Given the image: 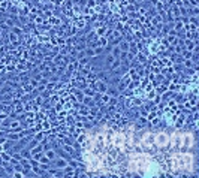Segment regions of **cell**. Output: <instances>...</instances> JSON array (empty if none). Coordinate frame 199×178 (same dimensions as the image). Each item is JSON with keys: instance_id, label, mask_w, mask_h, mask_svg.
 I'll return each instance as SVG.
<instances>
[{"instance_id": "10", "label": "cell", "mask_w": 199, "mask_h": 178, "mask_svg": "<svg viewBox=\"0 0 199 178\" xmlns=\"http://www.w3.org/2000/svg\"><path fill=\"white\" fill-rule=\"evenodd\" d=\"M9 41H11L12 43H15V45H17V43L19 42V36L15 35L14 31H11V33H9Z\"/></svg>"}, {"instance_id": "2", "label": "cell", "mask_w": 199, "mask_h": 178, "mask_svg": "<svg viewBox=\"0 0 199 178\" xmlns=\"http://www.w3.org/2000/svg\"><path fill=\"white\" fill-rule=\"evenodd\" d=\"M195 145V138H193V133L192 132H187V133H183L181 135V148L183 150H187L190 147Z\"/></svg>"}, {"instance_id": "11", "label": "cell", "mask_w": 199, "mask_h": 178, "mask_svg": "<svg viewBox=\"0 0 199 178\" xmlns=\"http://www.w3.org/2000/svg\"><path fill=\"white\" fill-rule=\"evenodd\" d=\"M75 97H76V100H78L79 103H81V102H82V99H84V93H82V90H79V91L76 90V91H75Z\"/></svg>"}, {"instance_id": "1", "label": "cell", "mask_w": 199, "mask_h": 178, "mask_svg": "<svg viewBox=\"0 0 199 178\" xmlns=\"http://www.w3.org/2000/svg\"><path fill=\"white\" fill-rule=\"evenodd\" d=\"M153 144H156V147L162 150L169 147V135L166 132H157L156 135H153Z\"/></svg>"}, {"instance_id": "6", "label": "cell", "mask_w": 199, "mask_h": 178, "mask_svg": "<svg viewBox=\"0 0 199 178\" xmlns=\"http://www.w3.org/2000/svg\"><path fill=\"white\" fill-rule=\"evenodd\" d=\"M82 105H85L87 108H91V106H96V102L93 100V97H90V96H84V99H82V102H81Z\"/></svg>"}, {"instance_id": "12", "label": "cell", "mask_w": 199, "mask_h": 178, "mask_svg": "<svg viewBox=\"0 0 199 178\" xmlns=\"http://www.w3.org/2000/svg\"><path fill=\"white\" fill-rule=\"evenodd\" d=\"M183 124H184V117H180V118H178V121H177V124H175V127L180 129Z\"/></svg>"}, {"instance_id": "13", "label": "cell", "mask_w": 199, "mask_h": 178, "mask_svg": "<svg viewBox=\"0 0 199 178\" xmlns=\"http://www.w3.org/2000/svg\"><path fill=\"white\" fill-rule=\"evenodd\" d=\"M3 85H5V80H0V88H2Z\"/></svg>"}, {"instance_id": "4", "label": "cell", "mask_w": 199, "mask_h": 178, "mask_svg": "<svg viewBox=\"0 0 199 178\" xmlns=\"http://www.w3.org/2000/svg\"><path fill=\"white\" fill-rule=\"evenodd\" d=\"M141 144L145 147V148H151L153 147V135L147 132V133H144L142 138H141Z\"/></svg>"}, {"instance_id": "7", "label": "cell", "mask_w": 199, "mask_h": 178, "mask_svg": "<svg viewBox=\"0 0 199 178\" xmlns=\"http://www.w3.org/2000/svg\"><path fill=\"white\" fill-rule=\"evenodd\" d=\"M118 48L121 50V52H127L129 51V42L126 41V39H121V41L118 42Z\"/></svg>"}, {"instance_id": "9", "label": "cell", "mask_w": 199, "mask_h": 178, "mask_svg": "<svg viewBox=\"0 0 199 178\" xmlns=\"http://www.w3.org/2000/svg\"><path fill=\"white\" fill-rule=\"evenodd\" d=\"M111 54L114 56L115 58H120V54H121V50L118 48V45H114V47L111 48Z\"/></svg>"}, {"instance_id": "3", "label": "cell", "mask_w": 199, "mask_h": 178, "mask_svg": "<svg viewBox=\"0 0 199 178\" xmlns=\"http://www.w3.org/2000/svg\"><path fill=\"white\" fill-rule=\"evenodd\" d=\"M108 87L109 85L105 81H102V80H96L94 82H93V88H94V91H97V93H107Z\"/></svg>"}, {"instance_id": "8", "label": "cell", "mask_w": 199, "mask_h": 178, "mask_svg": "<svg viewBox=\"0 0 199 178\" xmlns=\"http://www.w3.org/2000/svg\"><path fill=\"white\" fill-rule=\"evenodd\" d=\"M19 154H21V157H24V159H31V151H30V148H27V147H24L21 151H19Z\"/></svg>"}, {"instance_id": "5", "label": "cell", "mask_w": 199, "mask_h": 178, "mask_svg": "<svg viewBox=\"0 0 199 178\" xmlns=\"http://www.w3.org/2000/svg\"><path fill=\"white\" fill-rule=\"evenodd\" d=\"M51 165H54L57 169H63L64 166H68V160L63 159V157H60V156H57L56 159L51 162Z\"/></svg>"}]
</instances>
